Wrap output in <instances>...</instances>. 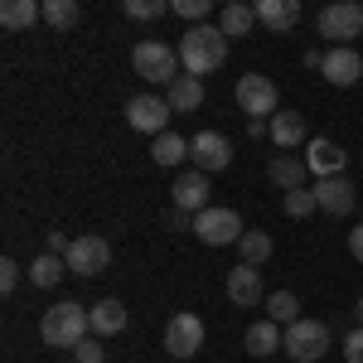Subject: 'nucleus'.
I'll return each instance as SVG.
<instances>
[{
  "label": "nucleus",
  "instance_id": "1",
  "mask_svg": "<svg viewBox=\"0 0 363 363\" xmlns=\"http://www.w3.org/2000/svg\"><path fill=\"white\" fill-rule=\"evenodd\" d=\"M179 63L189 78H203V73H218L228 63V34L218 25H189L184 39H179Z\"/></svg>",
  "mask_w": 363,
  "mask_h": 363
},
{
  "label": "nucleus",
  "instance_id": "2",
  "mask_svg": "<svg viewBox=\"0 0 363 363\" xmlns=\"http://www.w3.org/2000/svg\"><path fill=\"white\" fill-rule=\"evenodd\" d=\"M87 310L78 301H58V306L44 310V320H39V339L49 344V349H78L87 339Z\"/></svg>",
  "mask_w": 363,
  "mask_h": 363
},
{
  "label": "nucleus",
  "instance_id": "3",
  "mask_svg": "<svg viewBox=\"0 0 363 363\" xmlns=\"http://www.w3.org/2000/svg\"><path fill=\"white\" fill-rule=\"evenodd\" d=\"M131 63H136V73L145 83H174L179 78V49H169L160 39H140L136 49H131Z\"/></svg>",
  "mask_w": 363,
  "mask_h": 363
},
{
  "label": "nucleus",
  "instance_id": "4",
  "mask_svg": "<svg viewBox=\"0 0 363 363\" xmlns=\"http://www.w3.org/2000/svg\"><path fill=\"white\" fill-rule=\"evenodd\" d=\"M363 34V5L354 0H335L320 10V39H330V49H349V39Z\"/></svg>",
  "mask_w": 363,
  "mask_h": 363
},
{
  "label": "nucleus",
  "instance_id": "5",
  "mask_svg": "<svg viewBox=\"0 0 363 363\" xmlns=\"http://www.w3.org/2000/svg\"><path fill=\"white\" fill-rule=\"evenodd\" d=\"M242 233H247V228H242V218H238L233 208H213V203H208L194 218V238L203 247H238Z\"/></svg>",
  "mask_w": 363,
  "mask_h": 363
},
{
  "label": "nucleus",
  "instance_id": "6",
  "mask_svg": "<svg viewBox=\"0 0 363 363\" xmlns=\"http://www.w3.org/2000/svg\"><path fill=\"white\" fill-rule=\"evenodd\" d=\"M277 102H281V92H277V83H272L267 73L238 78V107H242L247 121H272V116H277Z\"/></svg>",
  "mask_w": 363,
  "mask_h": 363
},
{
  "label": "nucleus",
  "instance_id": "7",
  "mask_svg": "<svg viewBox=\"0 0 363 363\" xmlns=\"http://www.w3.org/2000/svg\"><path fill=\"white\" fill-rule=\"evenodd\" d=\"M169 116H174V107H169L165 97H155V92H136L126 102V126L140 131V136H165Z\"/></svg>",
  "mask_w": 363,
  "mask_h": 363
},
{
  "label": "nucleus",
  "instance_id": "8",
  "mask_svg": "<svg viewBox=\"0 0 363 363\" xmlns=\"http://www.w3.org/2000/svg\"><path fill=\"white\" fill-rule=\"evenodd\" d=\"M281 349L296 363H315V359H325V349H330V330L320 320H296V325H286Z\"/></svg>",
  "mask_w": 363,
  "mask_h": 363
},
{
  "label": "nucleus",
  "instance_id": "9",
  "mask_svg": "<svg viewBox=\"0 0 363 363\" xmlns=\"http://www.w3.org/2000/svg\"><path fill=\"white\" fill-rule=\"evenodd\" d=\"M107 267H112V242L107 238H97V233L73 238V247H68V272L73 277H102Z\"/></svg>",
  "mask_w": 363,
  "mask_h": 363
},
{
  "label": "nucleus",
  "instance_id": "10",
  "mask_svg": "<svg viewBox=\"0 0 363 363\" xmlns=\"http://www.w3.org/2000/svg\"><path fill=\"white\" fill-rule=\"evenodd\" d=\"M189 160L203 174H218V169L233 165V140L223 131H199V136H189Z\"/></svg>",
  "mask_w": 363,
  "mask_h": 363
},
{
  "label": "nucleus",
  "instance_id": "11",
  "mask_svg": "<svg viewBox=\"0 0 363 363\" xmlns=\"http://www.w3.org/2000/svg\"><path fill=\"white\" fill-rule=\"evenodd\" d=\"M199 349H203V320L189 315V310H179L165 325V354L169 359H194Z\"/></svg>",
  "mask_w": 363,
  "mask_h": 363
},
{
  "label": "nucleus",
  "instance_id": "12",
  "mask_svg": "<svg viewBox=\"0 0 363 363\" xmlns=\"http://www.w3.org/2000/svg\"><path fill=\"white\" fill-rule=\"evenodd\" d=\"M315 203H320V213L344 218V213L359 208V189H354L349 174H335V179H320V184H315Z\"/></svg>",
  "mask_w": 363,
  "mask_h": 363
},
{
  "label": "nucleus",
  "instance_id": "13",
  "mask_svg": "<svg viewBox=\"0 0 363 363\" xmlns=\"http://www.w3.org/2000/svg\"><path fill=\"white\" fill-rule=\"evenodd\" d=\"M169 194H174V208H179V213L199 218V213L208 208V174H203V169H184Z\"/></svg>",
  "mask_w": 363,
  "mask_h": 363
},
{
  "label": "nucleus",
  "instance_id": "14",
  "mask_svg": "<svg viewBox=\"0 0 363 363\" xmlns=\"http://www.w3.org/2000/svg\"><path fill=\"white\" fill-rule=\"evenodd\" d=\"M223 291H228V301H233V306H242V310L262 306V272H257V267H247V262H238V267L228 272Z\"/></svg>",
  "mask_w": 363,
  "mask_h": 363
},
{
  "label": "nucleus",
  "instance_id": "15",
  "mask_svg": "<svg viewBox=\"0 0 363 363\" xmlns=\"http://www.w3.org/2000/svg\"><path fill=\"white\" fill-rule=\"evenodd\" d=\"M344 150H339L330 136H310V145H306V165L320 174V179H335V174H344Z\"/></svg>",
  "mask_w": 363,
  "mask_h": 363
},
{
  "label": "nucleus",
  "instance_id": "16",
  "mask_svg": "<svg viewBox=\"0 0 363 363\" xmlns=\"http://www.w3.org/2000/svg\"><path fill=\"white\" fill-rule=\"evenodd\" d=\"M320 73H325V78H330L335 87H354V83L363 78V58L354 54V49H330Z\"/></svg>",
  "mask_w": 363,
  "mask_h": 363
},
{
  "label": "nucleus",
  "instance_id": "17",
  "mask_svg": "<svg viewBox=\"0 0 363 363\" xmlns=\"http://www.w3.org/2000/svg\"><path fill=\"white\" fill-rule=\"evenodd\" d=\"M267 136L277 140L281 150H296V145H310V126H306L301 112H277L272 126H267Z\"/></svg>",
  "mask_w": 363,
  "mask_h": 363
},
{
  "label": "nucleus",
  "instance_id": "18",
  "mask_svg": "<svg viewBox=\"0 0 363 363\" xmlns=\"http://www.w3.org/2000/svg\"><path fill=\"white\" fill-rule=\"evenodd\" d=\"M87 325H92V335H97V339L121 335V330H126V306H121V301H112V296H102L97 306L87 310Z\"/></svg>",
  "mask_w": 363,
  "mask_h": 363
},
{
  "label": "nucleus",
  "instance_id": "19",
  "mask_svg": "<svg viewBox=\"0 0 363 363\" xmlns=\"http://www.w3.org/2000/svg\"><path fill=\"white\" fill-rule=\"evenodd\" d=\"M281 339H286V330H281L277 320H257L247 335H242V349H247L252 359H267V354H277Z\"/></svg>",
  "mask_w": 363,
  "mask_h": 363
},
{
  "label": "nucleus",
  "instance_id": "20",
  "mask_svg": "<svg viewBox=\"0 0 363 363\" xmlns=\"http://www.w3.org/2000/svg\"><path fill=\"white\" fill-rule=\"evenodd\" d=\"M306 169H310L306 155H277V160L267 165V179L281 184V189L291 194V189H306Z\"/></svg>",
  "mask_w": 363,
  "mask_h": 363
},
{
  "label": "nucleus",
  "instance_id": "21",
  "mask_svg": "<svg viewBox=\"0 0 363 363\" xmlns=\"http://www.w3.org/2000/svg\"><path fill=\"white\" fill-rule=\"evenodd\" d=\"M252 10H257V20L267 29H281V34L296 29V20H301V5H296V0H257Z\"/></svg>",
  "mask_w": 363,
  "mask_h": 363
},
{
  "label": "nucleus",
  "instance_id": "22",
  "mask_svg": "<svg viewBox=\"0 0 363 363\" xmlns=\"http://www.w3.org/2000/svg\"><path fill=\"white\" fill-rule=\"evenodd\" d=\"M165 102L174 107V112H194V107H203V83H199V78H189V73H179V78L169 83Z\"/></svg>",
  "mask_w": 363,
  "mask_h": 363
},
{
  "label": "nucleus",
  "instance_id": "23",
  "mask_svg": "<svg viewBox=\"0 0 363 363\" xmlns=\"http://www.w3.org/2000/svg\"><path fill=\"white\" fill-rule=\"evenodd\" d=\"M34 20H44L39 0H5L0 5V25L5 29H34Z\"/></svg>",
  "mask_w": 363,
  "mask_h": 363
},
{
  "label": "nucleus",
  "instance_id": "24",
  "mask_svg": "<svg viewBox=\"0 0 363 363\" xmlns=\"http://www.w3.org/2000/svg\"><path fill=\"white\" fill-rule=\"evenodd\" d=\"M150 155H155V165L174 169V165H184V160H189V140L179 136V131H165V136H155Z\"/></svg>",
  "mask_w": 363,
  "mask_h": 363
},
{
  "label": "nucleus",
  "instance_id": "25",
  "mask_svg": "<svg viewBox=\"0 0 363 363\" xmlns=\"http://www.w3.org/2000/svg\"><path fill=\"white\" fill-rule=\"evenodd\" d=\"M252 25H257V10H252V5H242V0H233V5H223V10H218V29H223L228 39H242Z\"/></svg>",
  "mask_w": 363,
  "mask_h": 363
},
{
  "label": "nucleus",
  "instance_id": "26",
  "mask_svg": "<svg viewBox=\"0 0 363 363\" xmlns=\"http://www.w3.org/2000/svg\"><path fill=\"white\" fill-rule=\"evenodd\" d=\"M63 272H68V257H54V252H39V257L29 262V281H34V286H44V291L58 286Z\"/></svg>",
  "mask_w": 363,
  "mask_h": 363
},
{
  "label": "nucleus",
  "instance_id": "27",
  "mask_svg": "<svg viewBox=\"0 0 363 363\" xmlns=\"http://www.w3.org/2000/svg\"><path fill=\"white\" fill-rule=\"evenodd\" d=\"M267 320H277V325H296V320H301V301H296V291H272V296H267Z\"/></svg>",
  "mask_w": 363,
  "mask_h": 363
},
{
  "label": "nucleus",
  "instance_id": "28",
  "mask_svg": "<svg viewBox=\"0 0 363 363\" xmlns=\"http://www.w3.org/2000/svg\"><path fill=\"white\" fill-rule=\"evenodd\" d=\"M272 247H277V242H272L267 233H242V242H238V252H242L247 267H262V262L272 257Z\"/></svg>",
  "mask_w": 363,
  "mask_h": 363
},
{
  "label": "nucleus",
  "instance_id": "29",
  "mask_svg": "<svg viewBox=\"0 0 363 363\" xmlns=\"http://www.w3.org/2000/svg\"><path fill=\"white\" fill-rule=\"evenodd\" d=\"M78 15H83L78 0H44V20H49L54 29H73V25H78Z\"/></svg>",
  "mask_w": 363,
  "mask_h": 363
},
{
  "label": "nucleus",
  "instance_id": "30",
  "mask_svg": "<svg viewBox=\"0 0 363 363\" xmlns=\"http://www.w3.org/2000/svg\"><path fill=\"white\" fill-rule=\"evenodd\" d=\"M281 208H286V218H310V213H320L315 189H291V194L281 199Z\"/></svg>",
  "mask_w": 363,
  "mask_h": 363
},
{
  "label": "nucleus",
  "instance_id": "31",
  "mask_svg": "<svg viewBox=\"0 0 363 363\" xmlns=\"http://www.w3.org/2000/svg\"><path fill=\"white\" fill-rule=\"evenodd\" d=\"M169 15H179V20H194V25H208V15H213V0H169Z\"/></svg>",
  "mask_w": 363,
  "mask_h": 363
},
{
  "label": "nucleus",
  "instance_id": "32",
  "mask_svg": "<svg viewBox=\"0 0 363 363\" xmlns=\"http://www.w3.org/2000/svg\"><path fill=\"white\" fill-rule=\"evenodd\" d=\"M169 5L165 0H126V15L131 20H155V15H165Z\"/></svg>",
  "mask_w": 363,
  "mask_h": 363
},
{
  "label": "nucleus",
  "instance_id": "33",
  "mask_svg": "<svg viewBox=\"0 0 363 363\" xmlns=\"http://www.w3.org/2000/svg\"><path fill=\"white\" fill-rule=\"evenodd\" d=\"M73 359H78V363H102V359H107V354H102V339H83V344L73 349Z\"/></svg>",
  "mask_w": 363,
  "mask_h": 363
},
{
  "label": "nucleus",
  "instance_id": "34",
  "mask_svg": "<svg viewBox=\"0 0 363 363\" xmlns=\"http://www.w3.org/2000/svg\"><path fill=\"white\" fill-rule=\"evenodd\" d=\"M15 286H20V262H15V257H5V262H0V291L10 296Z\"/></svg>",
  "mask_w": 363,
  "mask_h": 363
},
{
  "label": "nucleus",
  "instance_id": "35",
  "mask_svg": "<svg viewBox=\"0 0 363 363\" xmlns=\"http://www.w3.org/2000/svg\"><path fill=\"white\" fill-rule=\"evenodd\" d=\"M344 363H363V330L344 335Z\"/></svg>",
  "mask_w": 363,
  "mask_h": 363
},
{
  "label": "nucleus",
  "instance_id": "36",
  "mask_svg": "<svg viewBox=\"0 0 363 363\" xmlns=\"http://www.w3.org/2000/svg\"><path fill=\"white\" fill-rule=\"evenodd\" d=\"M68 247H73L68 233H49V238H44V252H54V257H68Z\"/></svg>",
  "mask_w": 363,
  "mask_h": 363
},
{
  "label": "nucleus",
  "instance_id": "37",
  "mask_svg": "<svg viewBox=\"0 0 363 363\" xmlns=\"http://www.w3.org/2000/svg\"><path fill=\"white\" fill-rule=\"evenodd\" d=\"M349 252H354V262H363V223L349 233Z\"/></svg>",
  "mask_w": 363,
  "mask_h": 363
},
{
  "label": "nucleus",
  "instance_id": "38",
  "mask_svg": "<svg viewBox=\"0 0 363 363\" xmlns=\"http://www.w3.org/2000/svg\"><path fill=\"white\" fill-rule=\"evenodd\" d=\"M354 315H359V330H363V296H359V306H354Z\"/></svg>",
  "mask_w": 363,
  "mask_h": 363
}]
</instances>
